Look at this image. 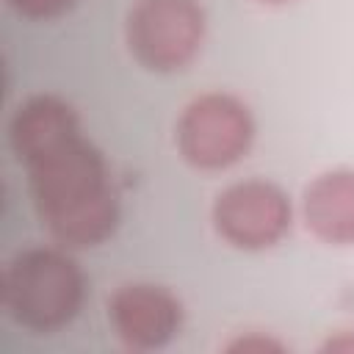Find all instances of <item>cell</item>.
<instances>
[{"instance_id": "obj_1", "label": "cell", "mask_w": 354, "mask_h": 354, "mask_svg": "<svg viewBox=\"0 0 354 354\" xmlns=\"http://www.w3.org/2000/svg\"><path fill=\"white\" fill-rule=\"evenodd\" d=\"M8 144L25 166L33 207L58 246L91 249L119 227V194L102 152L58 94L28 97L8 122Z\"/></svg>"}, {"instance_id": "obj_2", "label": "cell", "mask_w": 354, "mask_h": 354, "mask_svg": "<svg viewBox=\"0 0 354 354\" xmlns=\"http://www.w3.org/2000/svg\"><path fill=\"white\" fill-rule=\"evenodd\" d=\"M86 299V277L66 246H30L3 271V307L22 329L50 335L75 321Z\"/></svg>"}, {"instance_id": "obj_3", "label": "cell", "mask_w": 354, "mask_h": 354, "mask_svg": "<svg viewBox=\"0 0 354 354\" xmlns=\"http://www.w3.org/2000/svg\"><path fill=\"white\" fill-rule=\"evenodd\" d=\"M174 138L188 166L221 171L249 152L254 141V116L235 94L207 91L183 108Z\"/></svg>"}, {"instance_id": "obj_4", "label": "cell", "mask_w": 354, "mask_h": 354, "mask_svg": "<svg viewBox=\"0 0 354 354\" xmlns=\"http://www.w3.org/2000/svg\"><path fill=\"white\" fill-rule=\"evenodd\" d=\"M205 8L199 0H136L124 39L133 58L149 72H180L202 50Z\"/></svg>"}, {"instance_id": "obj_5", "label": "cell", "mask_w": 354, "mask_h": 354, "mask_svg": "<svg viewBox=\"0 0 354 354\" xmlns=\"http://www.w3.org/2000/svg\"><path fill=\"white\" fill-rule=\"evenodd\" d=\"M213 230L221 241L243 252L277 246L293 221L288 194L271 180H241L227 185L210 207Z\"/></svg>"}, {"instance_id": "obj_6", "label": "cell", "mask_w": 354, "mask_h": 354, "mask_svg": "<svg viewBox=\"0 0 354 354\" xmlns=\"http://www.w3.org/2000/svg\"><path fill=\"white\" fill-rule=\"evenodd\" d=\"M108 321L116 337L133 351L163 348L183 326L180 299L155 282H127L108 301Z\"/></svg>"}, {"instance_id": "obj_7", "label": "cell", "mask_w": 354, "mask_h": 354, "mask_svg": "<svg viewBox=\"0 0 354 354\" xmlns=\"http://www.w3.org/2000/svg\"><path fill=\"white\" fill-rule=\"evenodd\" d=\"M307 230L329 246L354 243V169L318 174L301 196Z\"/></svg>"}, {"instance_id": "obj_8", "label": "cell", "mask_w": 354, "mask_h": 354, "mask_svg": "<svg viewBox=\"0 0 354 354\" xmlns=\"http://www.w3.org/2000/svg\"><path fill=\"white\" fill-rule=\"evenodd\" d=\"M19 17L25 19H33V22H50V19H58L64 17L75 0H6Z\"/></svg>"}, {"instance_id": "obj_9", "label": "cell", "mask_w": 354, "mask_h": 354, "mask_svg": "<svg viewBox=\"0 0 354 354\" xmlns=\"http://www.w3.org/2000/svg\"><path fill=\"white\" fill-rule=\"evenodd\" d=\"M232 351H282V343L277 340H268V337H241L230 346Z\"/></svg>"}, {"instance_id": "obj_10", "label": "cell", "mask_w": 354, "mask_h": 354, "mask_svg": "<svg viewBox=\"0 0 354 354\" xmlns=\"http://www.w3.org/2000/svg\"><path fill=\"white\" fill-rule=\"evenodd\" d=\"M324 348H329V351H354V332H340L337 337H329Z\"/></svg>"}, {"instance_id": "obj_11", "label": "cell", "mask_w": 354, "mask_h": 354, "mask_svg": "<svg viewBox=\"0 0 354 354\" xmlns=\"http://www.w3.org/2000/svg\"><path fill=\"white\" fill-rule=\"evenodd\" d=\"M260 3H268V6H279V3H288V0H260Z\"/></svg>"}]
</instances>
